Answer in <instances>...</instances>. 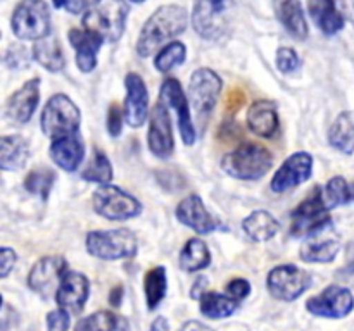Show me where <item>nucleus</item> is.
<instances>
[{
  "instance_id": "1",
  "label": "nucleus",
  "mask_w": 354,
  "mask_h": 331,
  "mask_svg": "<svg viewBox=\"0 0 354 331\" xmlns=\"http://www.w3.org/2000/svg\"><path fill=\"white\" fill-rule=\"evenodd\" d=\"M187 28V12L180 6H162L152 14L142 28L137 40V52L142 57L154 54L171 38L178 37Z\"/></svg>"
},
{
  "instance_id": "2",
  "label": "nucleus",
  "mask_w": 354,
  "mask_h": 331,
  "mask_svg": "<svg viewBox=\"0 0 354 331\" xmlns=\"http://www.w3.org/2000/svg\"><path fill=\"white\" fill-rule=\"evenodd\" d=\"M128 3L124 0H92L83 14L85 30L106 41H118L127 26Z\"/></svg>"
},
{
  "instance_id": "3",
  "label": "nucleus",
  "mask_w": 354,
  "mask_h": 331,
  "mask_svg": "<svg viewBox=\"0 0 354 331\" xmlns=\"http://www.w3.org/2000/svg\"><path fill=\"white\" fill-rule=\"evenodd\" d=\"M272 154L256 143H242L221 161L225 171L237 179H259L272 168Z\"/></svg>"
},
{
  "instance_id": "4",
  "label": "nucleus",
  "mask_w": 354,
  "mask_h": 331,
  "mask_svg": "<svg viewBox=\"0 0 354 331\" xmlns=\"http://www.w3.org/2000/svg\"><path fill=\"white\" fill-rule=\"evenodd\" d=\"M80 121H82V116L73 100L64 93H57L45 103L41 110L40 126L48 138L57 140V138L76 134Z\"/></svg>"
},
{
  "instance_id": "5",
  "label": "nucleus",
  "mask_w": 354,
  "mask_h": 331,
  "mask_svg": "<svg viewBox=\"0 0 354 331\" xmlns=\"http://www.w3.org/2000/svg\"><path fill=\"white\" fill-rule=\"evenodd\" d=\"M12 31L21 40H41L50 34V10L44 0H23L14 9Z\"/></svg>"
},
{
  "instance_id": "6",
  "label": "nucleus",
  "mask_w": 354,
  "mask_h": 331,
  "mask_svg": "<svg viewBox=\"0 0 354 331\" xmlns=\"http://www.w3.org/2000/svg\"><path fill=\"white\" fill-rule=\"evenodd\" d=\"M137 238L130 230L92 231L86 237V250L104 261L133 257L137 254Z\"/></svg>"
},
{
  "instance_id": "7",
  "label": "nucleus",
  "mask_w": 354,
  "mask_h": 331,
  "mask_svg": "<svg viewBox=\"0 0 354 331\" xmlns=\"http://www.w3.org/2000/svg\"><path fill=\"white\" fill-rule=\"evenodd\" d=\"M93 209L111 221H124L140 214L142 205L135 197L118 186L104 185L93 193Z\"/></svg>"
},
{
  "instance_id": "8",
  "label": "nucleus",
  "mask_w": 354,
  "mask_h": 331,
  "mask_svg": "<svg viewBox=\"0 0 354 331\" xmlns=\"http://www.w3.org/2000/svg\"><path fill=\"white\" fill-rule=\"evenodd\" d=\"M311 286V276L304 269L292 264L277 265L268 274V290L272 297L282 302L299 299Z\"/></svg>"
},
{
  "instance_id": "9",
  "label": "nucleus",
  "mask_w": 354,
  "mask_h": 331,
  "mask_svg": "<svg viewBox=\"0 0 354 331\" xmlns=\"http://www.w3.org/2000/svg\"><path fill=\"white\" fill-rule=\"evenodd\" d=\"M327 203H325L324 192L320 186H315L306 197V200L297 205L292 212V234L294 237H306L311 231L320 228L322 224L332 221L327 216Z\"/></svg>"
},
{
  "instance_id": "10",
  "label": "nucleus",
  "mask_w": 354,
  "mask_h": 331,
  "mask_svg": "<svg viewBox=\"0 0 354 331\" xmlns=\"http://www.w3.org/2000/svg\"><path fill=\"white\" fill-rule=\"evenodd\" d=\"M66 271H68V264L62 257L59 255L44 257L31 268L30 274H28V286L38 295L47 299L52 293H57Z\"/></svg>"
},
{
  "instance_id": "11",
  "label": "nucleus",
  "mask_w": 354,
  "mask_h": 331,
  "mask_svg": "<svg viewBox=\"0 0 354 331\" xmlns=\"http://www.w3.org/2000/svg\"><path fill=\"white\" fill-rule=\"evenodd\" d=\"M221 93V79L211 69H197L190 78L189 97L199 116H206L214 109Z\"/></svg>"
},
{
  "instance_id": "12",
  "label": "nucleus",
  "mask_w": 354,
  "mask_h": 331,
  "mask_svg": "<svg viewBox=\"0 0 354 331\" xmlns=\"http://www.w3.org/2000/svg\"><path fill=\"white\" fill-rule=\"evenodd\" d=\"M354 307V297L348 288L332 285L327 286L320 295L313 297L306 302V309L318 317H339L348 316Z\"/></svg>"
},
{
  "instance_id": "13",
  "label": "nucleus",
  "mask_w": 354,
  "mask_h": 331,
  "mask_svg": "<svg viewBox=\"0 0 354 331\" xmlns=\"http://www.w3.org/2000/svg\"><path fill=\"white\" fill-rule=\"evenodd\" d=\"M339 252V240L332 231V221L322 224L320 228L306 234L303 248H301V259L306 262H332Z\"/></svg>"
},
{
  "instance_id": "14",
  "label": "nucleus",
  "mask_w": 354,
  "mask_h": 331,
  "mask_svg": "<svg viewBox=\"0 0 354 331\" xmlns=\"http://www.w3.org/2000/svg\"><path fill=\"white\" fill-rule=\"evenodd\" d=\"M161 99L166 106L175 109L176 119H178V130L180 134H182L183 143L192 145L196 141V128H194L192 116H190L189 110V102H187V97L183 95L182 85L173 78L166 79L161 86Z\"/></svg>"
},
{
  "instance_id": "15",
  "label": "nucleus",
  "mask_w": 354,
  "mask_h": 331,
  "mask_svg": "<svg viewBox=\"0 0 354 331\" xmlns=\"http://www.w3.org/2000/svg\"><path fill=\"white\" fill-rule=\"evenodd\" d=\"M313 171V159L306 152H297L290 155L272 179V190L277 193H283L294 186L306 181Z\"/></svg>"
},
{
  "instance_id": "16",
  "label": "nucleus",
  "mask_w": 354,
  "mask_h": 331,
  "mask_svg": "<svg viewBox=\"0 0 354 331\" xmlns=\"http://www.w3.org/2000/svg\"><path fill=\"white\" fill-rule=\"evenodd\" d=\"M175 141H173L171 123L165 103H156L149 121V148L159 159H168L171 155Z\"/></svg>"
},
{
  "instance_id": "17",
  "label": "nucleus",
  "mask_w": 354,
  "mask_h": 331,
  "mask_svg": "<svg viewBox=\"0 0 354 331\" xmlns=\"http://www.w3.org/2000/svg\"><path fill=\"white\" fill-rule=\"evenodd\" d=\"M124 86H127V99H124V121L131 128H140L144 121L147 119L149 110V95L145 88L144 79L135 72L124 78Z\"/></svg>"
},
{
  "instance_id": "18",
  "label": "nucleus",
  "mask_w": 354,
  "mask_h": 331,
  "mask_svg": "<svg viewBox=\"0 0 354 331\" xmlns=\"http://www.w3.org/2000/svg\"><path fill=\"white\" fill-rule=\"evenodd\" d=\"M88 290L90 285L85 276L76 271H66L57 293H55V300H57L59 307L68 312H82L86 299H88Z\"/></svg>"
},
{
  "instance_id": "19",
  "label": "nucleus",
  "mask_w": 354,
  "mask_h": 331,
  "mask_svg": "<svg viewBox=\"0 0 354 331\" xmlns=\"http://www.w3.org/2000/svg\"><path fill=\"white\" fill-rule=\"evenodd\" d=\"M40 100V79H30L7 100L6 112L12 123L24 124L31 119Z\"/></svg>"
},
{
  "instance_id": "20",
  "label": "nucleus",
  "mask_w": 354,
  "mask_h": 331,
  "mask_svg": "<svg viewBox=\"0 0 354 331\" xmlns=\"http://www.w3.org/2000/svg\"><path fill=\"white\" fill-rule=\"evenodd\" d=\"M176 217L180 223L192 228L196 233L207 234L218 228V221L207 212L206 205L197 195H190L183 199L176 207Z\"/></svg>"
},
{
  "instance_id": "21",
  "label": "nucleus",
  "mask_w": 354,
  "mask_h": 331,
  "mask_svg": "<svg viewBox=\"0 0 354 331\" xmlns=\"http://www.w3.org/2000/svg\"><path fill=\"white\" fill-rule=\"evenodd\" d=\"M69 41L76 50V64L83 72H90L97 66V52L100 50L102 38L88 30H71L68 33Z\"/></svg>"
},
{
  "instance_id": "22",
  "label": "nucleus",
  "mask_w": 354,
  "mask_h": 331,
  "mask_svg": "<svg viewBox=\"0 0 354 331\" xmlns=\"http://www.w3.org/2000/svg\"><path fill=\"white\" fill-rule=\"evenodd\" d=\"M50 157L64 171H76L85 157V145L76 134L57 138L50 145Z\"/></svg>"
},
{
  "instance_id": "23",
  "label": "nucleus",
  "mask_w": 354,
  "mask_h": 331,
  "mask_svg": "<svg viewBox=\"0 0 354 331\" xmlns=\"http://www.w3.org/2000/svg\"><path fill=\"white\" fill-rule=\"evenodd\" d=\"M248 126L258 137L272 138L279 128L277 103L272 100H258L252 103L248 112Z\"/></svg>"
},
{
  "instance_id": "24",
  "label": "nucleus",
  "mask_w": 354,
  "mask_h": 331,
  "mask_svg": "<svg viewBox=\"0 0 354 331\" xmlns=\"http://www.w3.org/2000/svg\"><path fill=\"white\" fill-rule=\"evenodd\" d=\"M194 26L197 33L209 40L221 37L225 28V17L221 16V7L211 6L206 0H199L194 9Z\"/></svg>"
},
{
  "instance_id": "25",
  "label": "nucleus",
  "mask_w": 354,
  "mask_h": 331,
  "mask_svg": "<svg viewBox=\"0 0 354 331\" xmlns=\"http://www.w3.org/2000/svg\"><path fill=\"white\" fill-rule=\"evenodd\" d=\"M273 7H275L277 19L292 37L299 38V40H304L308 37L306 17H304V10L299 0H275Z\"/></svg>"
},
{
  "instance_id": "26",
  "label": "nucleus",
  "mask_w": 354,
  "mask_h": 331,
  "mask_svg": "<svg viewBox=\"0 0 354 331\" xmlns=\"http://www.w3.org/2000/svg\"><path fill=\"white\" fill-rule=\"evenodd\" d=\"M310 14L325 34H335L344 28V16L334 0H310Z\"/></svg>"
},
{
  "instance_id": "27",
  "label": "nucleus",
  "mask_w": 354,
  "mask_h": 331,
  "mask_svg": "<svg viewBox=\"0 0 354 331\" xmlns=\"http://www.w3.org/2000/svg\"><path fill=\"white\" fill-rule=\"evenodd\" d=\"M30 157V145L23 137H3L0 140V168L17 171Z\"/></svg>"
},
{
  "instance_id": "28",
  "label": "nucleus",
  "mask_w": 354,
  "mask_h": 331,
  "mask_svg": "<svg viewBox=\"0 0 354 331\" xmlns=\"http://www.w3.org/2000/svg\"><path fill=\"white\" fill-rule=\"evenodd\" d=\"M33 59L50 72H59L64 69V55L55 34H48L35 43Z\"/></svg>"
},
{
  "instance_id": "29",
  "label": "nucleus",
  "mask_w": 354,
  "mask_h": 331,
  "mask_svg": "<svg viewBox=\"0 0 354 331\" xmlns=\"http://www.w3.org/2000/svg\"><path fill=\"white\" fill-rule=\"evenodd\" d=\"M76 331H130V323L124 317L109 310L90 314L76 324Z\"/></svg>"
},
{
  "instance_id": "30",
  "label": "nucleus",
  "mask_w": 354,
  "mask_h": 331,
  "mask_svg": "<svg viewBox=\"0 0 354 331\" xmlns=\"http://www.w3.org/2000/svg\"><path fill=\"white\" fill-rule=\"evenodd\" d=\"M328 143L344 154L354 152V117L349 112H342L328 130Z\"/></svg>"
},
{
  "instance_id": "31",
  "label": "nucleus",
  "mask_w": 354,
  "mask_h": 331,
  "mask_svg": "<svg viewBox=\"0 0 354 331\" xmlns=\"http://www.w3.org/2000/svg\"><path fill=\"white\" fill-rule=\"evenodd\" d=\"M279 223L266 210H256L244 221V231L254 241H266L279 233Z\"/></svg>"
},
{
  "instance_id": "32",
  "label": "nucleus",
  "mask_w": 354,
  "mask_h": 331,
  "mask_svg": "<svg viewBox=\"0 0 354 331\" xmlns=\"http://www.w3.org/2000/svg\"><path fill=\"white\" fill-rule=\"evenodd\" d=\"M211 261V254L207 245L199 238H192L185 243L180 254V268L183 271H201V269L207 268Z\"/></svg>"
},
{
  "instance_id": "33",
  "label": "nucleus",
  "mask_w": 354,
  "mask_h": 331,
  "mask_svg": "<svg viewBox=\"0 0 354 331\" xmlns=\"http://www.w3.org/2000/svg\"><path fill=\"white\" fill-rule=\"evenodd\" d=\"M235 309H237V300L232 299V297L207 292L201 299V312L209 319H221V317L232 316Z\"/></svg>"
},
{
  "instance_id": "34",
  "label": "nucleus",
  "mask_w": 354,
  "mask_h": 331,
  "mask_svg": "<svg viewBox=\"0 0 354 331\" xmlns=\"http://www.w3.org/2000/svg\"><path fill=\"white\" fill-rule=\"evenodd\" d=\"M145 288V299H147L149 309H156L162 299L166 297V290H168V278H166V269L162 265L151 269L145 274L144 281Z\"/></svg>"
},
{
  "instance_id": "35",
  "label": "nucleus",
  "mask_w": 354,
  "mask_h": 331,
  "mask_svg": "<svg viewBox=\"0 0 354 331\" xmlns=\"http://www.w3.org/2000/svg\"><path fill=\"white\" fill-rule=\"evenodd\" d=\"M324 199L328 209H334V207L344 205V203L351 202L354 199V190L349 186V183L346 181L342 176H334V178L327 183V186H325Z\"/></svg>"
},
{
  "instance_id": "36",
  "label": "nucleus",
  "mask_w": 354,
  "mask_h": 331,
  "mask_svg": "<svg viewBox=\"0 0 354 331\" xmlns=\"http://www.w3.org/2000/svg\"><path fill=\"white\" fill-rule=\"evenodd\" d=\"M82 178L92 183H109L113 179V166L102 150L93 152L88 166L82 172Z\"/></svg>"
},
{
  "instance_id": "37",
  "label": "nucleus",
  "mask_w": 354,
  "mask_h": 331,
  "mask_svg": "<svg viewBox=\"0 0 354 331\" xmlns=\"http://www.w3.org/2000/svg\"><path fill=\"white\" fill-rule=\"evenodd\" d=\"M55 181V172L48 168H37L24 179V188L33 195L47 199Z\"/></svg>"
},
{
  "instance_id": "38",
  "label": "nucleus",
  "mask_w": 354,
  "mask_h": 331,
  "mask_svg": "<svg viewBox=\"0 0 354 331\" xmlns=\"http://www.w3.org/2000/svg\"><path fill=\"white\" fill-rule=\"evenodd\" d=\"M187 48L185 45L180 43V41H171V43L166 45L158 55H156L154 66L158 71L166 72L169 69H173L175 66H180L183 61H185Z\"/></svg>"
},
{
  "instance_id": "39",
  "label": "nucleus",
  "mask_w": 354,
  "mask_h": 331,
  "mask_svg": "<svg viewBox=\"0 0 354 331\" xmlns=\"http://www.w3.org/2000/svg\"><path fill=\"white\" fill-rule=\"evenodd\" d=\"M277 68L282 72H290L299 68V57L296 50L289 47H282L277 52Z\"/></svg>"
},
{
  "instance_id": "40",
  "label": "nucleus",
  "mask_w": 354,
  "mask_h": 331,
  "mask_svg": "<svg viewBox=\"0 0 354 331\" xmlns=\"http://www.w3.org/2000/svg\"><path fill=\"white\" fill-rule=\"evenodd\" d=\"M30 52H28L23 45H12L6 54V62L14 69L24 68V66L30 64Z\"/></svg>"
},
{
  "instance_id": "41",
  "label": "nucleus",
  "mask_w": 354,
  "mask_h": 331,
  "mask_svg": "<svg viewBox=\"0 0 354 331\" xmlns=\"http://www.w3.org/2000/svg\"><path fill=\"white\" fill-rule=\"evenodd\" d=\"M69 312L68 310L61 309L59 307L57 310H52L47 316V328L48 331H68L69 330Z\"/></svg>"
},
{
  "instance_id": "42",
  "label": "nucleus",
  "mask_w": 354,
  "mask_h": 331,
  "mask_svg": "<svg viewBox=\"0 0 354 331\" xmlns=\"http://www.w3.org/2000/svg\"><path fill=\"white\" fill-rule=\"evenodd\" d=\"M123 119H124V112L113 103L109 107V114H107V131L111 133V137H120L121 130H123Z\"/></svg>"
},
{
  "instance_id": "43",
  "label": "nucleus",
  "mask_w": 354,
  "mask_h": 331,
  "mask_svg": "<svg viewBox=\"0 0 354 331\" xmlns=\"http://www.w3.org/2000/svg\"><path fill=\"white\" fill-rule=\"evenodd\" d=\"M227 292L232 299L242 300L249 295V292H251V285H249V281H245V279L242 278L232 279L227 285Z\"/></svg>"
},
{
  "instance_id": "44",
  "label": "nucleus",
  "mask_w": 354,
  "mask_h": 331,
  "mask_svg": "<svg viewBox=\"0 0 354 331\" xmlns=\"http://www.w3.org/2000/svg\"><path fill=\"white\" fill-rule=\"evenodd\" d=\"M55 9H66L69 14H82L88 0H52Z\"/></svg>"
},
{
  "instance_id": "45",
  "label": "nucleus",
  "mask_w": 354,
  "mask_h": 331,
  "mask_svg": "<svg viewBox=\"0 0 354 331\" xmlns=\"http://www.w3.org/2000/svg\"><path fill=\"white\" fill-rule=\"evenodd\" d=\"M0 271H2V278H6L10 272V269L14 268V262H16V254L14 250H10L9 247H3L0 250Z\"/></svg>"
},
{
  "instance_id": "46",
  "label": "nucleus",
  "mask_w": 354,
  "mask_h": 331,
  "mask_svg": "<svg viewBox=\"0 0 354 331\" xmlns=\"http://www.w3.org/2000/svg\"><path fill=\"white\" fill-rule=\"evenodd\" d=\"M207 286H209V281H207L206 276H197V279L192 285V292H190V297L192 299H203L207 293Z\"/></svg>"
},
{
  "instance_id": "47",
  "label": "nucleus",
  "mask_w": 354,
  "mask_h": 331,
  "mask_svg": "<svg viewBox=\"0 0 354 331\" xmlns=\"http://www.w3.org/2000/svg\"><path fill=\"white\" fill-rule=\"evenodd\" d=\"M242 103H244V93L241 92H232L230 95H228V102H227V110L228 112H237L239 109L242 107Z\"/></svg>"
},
{
  "instance_id": "48",
  "label": "nucleus",
  "mask_w": 354,
  "mask_h": 331,
  "mask_svg": "<svg viewBox=\"0 0 354 331\" xmlns=\"http://www.w3.org/2000/svg\"><path fill=\"white\" fill-rule=\"evenodd\" d=\"M344 274H354V241L346 247V265L341 269Z\"/></svg>"
},
{
  "instance_id": "49",
  "label": "nucleus",
  "mask_w": 354,
  "mask_h": 331,
  "mask_svg": "<svg viewBox=\"0 0 354 331\" xmlns=\"http://www.w3.org/2000/svg\"><path fill=\"white\" fill-rule=\"evenodd\" d=\"M180 331H213L211 328H207L206 324L199 323V321H189V323H185L182 326V330Z\"/></svg>"
},
{
  "instance_id": "50",
  "label": "nucleus",
  "mask_w": 354,
  "mask_h": 331,
  "mask_svg": "<svg viewBox=\"0 0 354 331\" xmlns=\"http://www.w3.org/2000/svg\"><path fill=\"white\" fill-rule=\"evenodd\" d=\"M151 331H169V324L166 317H156V321L151 326Z\"/></svg>"
},
{
  "instance_id": "51",
  "label": "nucleus",
  "mask_w": 354,
  "mask_h": 331,
  "mask_svg": "<svg viewBox=\"0 0 354 331\" xmlns=\"http://www.w3.org/2000/svg\"><path fill=\"white\" fill-rule=\"evenodd\" d=\"M121 297H123V288H120V286H118V288H114L113 292L109 293V302L113 303L114 307H118L121 303Z\"/></svg>"
},
{
  "instance_id": "52",
  "label": "nucleus",
  "mask_w": 354,
  "mask_h": 331,
  "mask_svg": "<svg viewBox=\"0 0 354 331\" xmlns=\"http://www.w3.org/2000/svg\"><path fill=\"white\" fill-rule=\"evenodd\" d=\"M206 2H209L211 6H214V7H223L225 0H206Z\"/></svg>"
},
{
  "instance_id": "53",
  "label": "nucleus",
  "mask_w": 354,
  "mask_h": 331,
  "mask_svg": "<svg viewBox=\"0 0 354 331\" xmlns=\"http://www.w3.org/2000/svg\"><path fill=\"white\" fill-rule=\"evenodd\" d=\"M131 2H135V3H142V2H145V0H131Z\"/></svg>"
}]
</instances>
